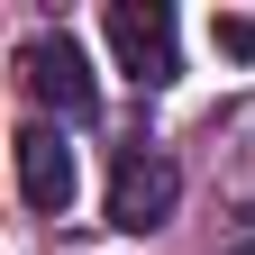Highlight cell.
I'll return each mask as SVG.
<instances>
[{
	"label": "cell",
	"mask_w": 255,
	"mask_h": 255,
	"mask_svg": "<svg viewBox=\"0 0 255 255\" xmlns=\"http://www.w3.org/2000/svg\"><path fill=\"white\" fill-rule=\"evenodd\" d=\"M18 82L37 91V101L55 110V119H91L101 110V82H91V55L64 37V27H46V37H27L18 46Z\"/></svg>",
	"instance_id": "cell-1"
},
{
	"label": "cell",
	"mask_w": 255,
	"mask_h": 255,
	"mask_svg": "<svg viewBox=\"0 0 255 255\" xmlns=\"http://www.w3.org/2000/svg\"><path fill=\"white\" fill-rule=\"evenodd\" d=\"M110 46L128 64V82H146V91H164L182 73V55H173V9L164 0H110Z\"/></svg>",
	"instance_id": "cell-2"
},
{
	"label": "cell",
	"mask_w": 255,
	"mask_h": 255,
	"mask_svg": "<svg viewBox=\"0 0 255 255\" xmlns=\"http://www.w3.org/2000/svg\"><path fill=\"white\" fill-rule=\"evenodd\" d=\"M173 201H182V173L164 155H119V173H110V228L146 237V228L173 219Z\"/></svg>",
	"instance_id": "cell-3"
},
{
	"label": "cell",
	"mask_w": 255,
	"mask_h": 255,
	"mask_svg": "<svg viewBox=\"0 0 255 255\" xmlns=\"http://www.w3.org/2000/svg\"><path fill=\"white\" fill-rule=\"evenodd\" d=\"M9 164H18V201L27 210H73V137L64 128H18Z\"/></svg>",
	"instance_id": "cell-4"
},
{
	"label": "cell",
	"mask_w": 255,
	"mask_h": 255,
	"mask_svg": "<svg viewBox=\"0 0 255 255\" xmlns=\"http://www.w3.org/2000/svg\"><path fill=\"white\" fill-rule=\"evenodd\" d=\"M210 46L237 55V64H255V18H246V9H219V18H210Z\"/></svg>",
	"instance_id": "cell-5"
}]
</instances>
